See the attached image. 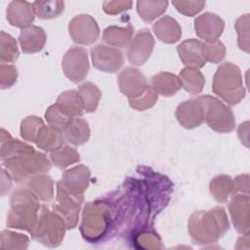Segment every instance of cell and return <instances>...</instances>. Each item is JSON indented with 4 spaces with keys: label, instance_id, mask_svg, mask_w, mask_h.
Wrapping results in <instances>:
<instances>
[{
    "label": "cell",
    "instance_id": "obj_42",
    "mask_svg": "<svg viewBox=\"0 0 250 250\" xmlns=\"http://www.w3.org/2000/svg\"><path fill=\"white\" fill-rule=\"evenodd\" d=\"M172 4L176 7V9L185 16H194L199 13L204 5V1H173Z\"/></svg>",
    "mask_w": 250,
    "mask_h": 250
},
{
    "label": "cell",
    "instance_id": "obj_13",
    "mask_svg": "<svg viewBox=\"0 0 250 250\" xmlns=\"http://www.w3.org/2000/svg\"><path fill=\"white\" fill-rule=\"evenodd\" d=\"M118 86L123 95L129 100L142 96L148 88L145 75L137 68L126 67L118 75Z\"/></svg>",
    "mask_w": 250,
    "mask_h": 250
},
{
    "label": "cell",
    "instance_id": "obj_21",
    "mask_svg": "<svg viewBox=\"0 0 250 250\" xmlns=\"http://www.w3.org/2000/svg\"><path fill=\"white\" fill-rule=\"evenodd\" d=\"M56 106L68 118L78 117L85 110L84 102L78 91L69 90L62 93L56 102Z\"/></svg>",
    "mask_w": 250,
    "mask_h": 250
},
{
    "label": "cell",
    "instance_id": "obj_23",
    "mask_svg": "<svg viewBox=\"0 0 250 250\" xmlns=\"http://www.w3.org/2000/svg\"><path fill=\"white\" fill-rule=\"evenodd\" d=\"M65 142L74 146H80L86 143L90 137V128L88 122L79 117L71 118L63 129Z\"/></svg>",
    "mask_w": 250,
    "mask_h": 250
},
{
    "label": "cell",
    "instance_id": "obj_16",
    "mask_svg": "<svg viewBox=\"0 0 250 250\" xmlns=\"http://www.w3.org/2000/svg\"><path fill=\"white\" fill-rule=\"evenodd\" d=\"M89 178V169L84 165H78L65 171L58 183L71 194L83 196V192L88 187Z\"/></svg>",
    "mask_w": 250,
    "mask_h": 250
},
{
    "label": "cell",
    "instance_id": "obj_9",
    "mask_svg": "<svg viewBox=\"0 0 250 250\" xmlns=\"http://www.w3.org/2000/svg\"><path fill=\"white\" fill-rule=\"evenodd\" d=\"M83 196L73 195L57 183V203L54 210L64 220L67 229H73L78 221Z\"/></svg>",
    "mask_w": 250,
    "mask_h": 250
},
{
    "label": "cell",
    "instance_id": "obj_2",
    "mask_svg": "<svg viewBox=\"0 0 250 250\" xmlns=\"http://www.w3.org/2000/svg\"><path fill=\"white\" fill-rule=\"evenodd\" d=\"M39 199L30 188L20 187L11 197V209L7 216V226L25 229L33 233L38 221Z\"/></svg>",
    "mask_w": 250,
    "mask_h": 250
},
{
    "label": "cell",
    "instance_id": "obj_15",
    "mask_svg": "<svg viewBox=\"0 0 250 250\" xmlns=\"http://www.w3.org/2000/svg\"><path fill=\"white\" fill-rule=\"evenodd\" d=\"M229 210L236 230L243 234L249 232V195L247 193L232 194Z\"/></svg>",
    "mask_w": 250,
    "mask_h": 250
},
{
    "label": "cell",
    "instance_id": "obj_27",
    "mask_svg": "<svg viewBox=\"0 0 250 250\" xmlns=\"http://www.w3.org/2000/svg\"><path fill=\"white\" fill-rule=\"evenodd\" d=\"M133 32L134 28L131 25L126 27L108 26L104 30L103 39L110 46L122 48L131 41Z\"/></svg>",
    "mask_w": 250,
    "mask_h": 250
},
{
    "label": "cell",
    "instance_id": "obj_19",
    "mask_svg": "<svg viewBox=\"0 0 250 250\" xmlns=\"http://www.w3.org/2000/svg\"><path fill=\"white\" fill-rule=\"evenodd\" d=\"M32 4L26 1H12L8 5L7 20L13 26L25 28L34 21Z\"/></svg>",
    "mask_w": 250,
    "mask_h": 250
},
{
    "label": "cell",
    "instance_id": "obj_36",
    "mask_svg": "<svg viewBox=\"0 0 250 250\" xmlns=\"http://www.w3.org/2000/svg\"><path fill=\"white\" fill-rule=\"evenodd\" d=\"M28 245V237L21 233H16L9 230L1 232L2 249H25Z\"/></svg>",
    "mask_w": 250,
    "mask_h": 250
},
{
    "label": "cell",
    "instance_id": "obj_4",
    "mask_svg": "<svg viewBox=\"0 0 250 250\" xmlns=\"http://www.w3.org/2000/svg\"><path fill=\"white\" fill-rule=\"evenodd\" d=\"M212 88L229 104H238L245 96L239 67L229 62L222 63L214 74Z\"/></svg>",
    "mask_w": 250,
    "mask_h": 250
},
{
    "label": "cell",
    "instance_id": "obj_18",
    "mask_svg": "<svg viewBox=\"0 0 250 250\" xmlns=\"http://www.w3.org/2000/svg\"><path fill=\"white\" fill-rule=\"evenodd\" d=\"M177 51L186 67L198 69L206 63L203 58V43L197 39H188L183 41L177 47Z\"/></svg>",
    "mask_w": 250,
    "mask_h": 250
},
{
    "label": "cell",
    "instance_id": "obj_41",
    "mask_svg": "<svg viewBox=\"0 0 250 250\" xmlns=\"http://www.w3.org/2000/svg\"><path fill=\"white\" fill-rule=\"evenodd\" d=\"M18 77L16 66L12 64L1 63L0 65V86L2 89L10 88L15 84Z\"/></svg>",
    "mask_w": 250,
    "mask_h": 250
},
{
    "label": "cell",
    "instance_id": "obj_6",
    "mask_svg": "<svg viewBox=\"0 0 250 250\" xmlns=\"http://www.w3.org/2000/svg\"><path fill=\"white\" fill-rule=\"evenodd\" d=\"M110 220L108 206L103 202H88L85 205L80 227L83 237L88 241L100 239L106 231Z\"/></svg>",
    "mask_w": 250,
    "mask_h": 250
},
{
    "label": "cell",
    "instance_id": "obj_29",
    "mask_svg": "<svg viewBox=\"0 0 250 250\" xmlns=\"http://www.w3.org/2000/svg\"><path fill=\"white\" fill-rule=\"evenodd\" d=\"M167 6V1H138L137 11L145 21L149 22L162 15Z\"/></svg>",
    "mask_w": 250,
    "mask_h": 250
},
{
    "label": "cell",
    "instance_id": "obj_22",
    "mask_svg": "<svg viewBox=\"0 0 250 250\" xmlns=\"http://www.w3.org/2000/svg\"><path fill=\"white\" fill-rule=\"evenodd\" d=\"M152 29L160 41L168 44L177 42L181 37V26L169 16H164L154 22Z\"/></svg>",
    "mask_w": 250,
    "mask_h": 250
},
{
    "label": "cell",
    "instance_id": "obj_8",
    "mask_svg": "<svg viewBox=\"0 0 250 250\" xmlns=\"http://www.w3.org/2000/svg\"><path fill=\"white\" fill-rule=\"evenodd\" d=\"M62 70L74 83L82 81L88 74L90 64L87 51L82 47L70 48L62 58Z\"/></svg>",
    "mask_w": 250,
    "mask_h": 250
},
{
    "label": "cell",
    "instance_id": "obj_35",
    "mask_svg": "<svg viewBox=\"0 0 250 250\" xmlns=\"http://www.w3.org/2000/svg\"><path fill=\"white\" fill-rule=\"evenodd\" d=\"M44 125L41 118L37 116H27L21 125V135L22 139L28 142H36L39 130Z\"/></svg>",
    "mask_w": 250,
    "mask_h": 250
},
{
    "label": "cell",
    "instance_id": "obj_30",
    "mask_svg": "<svg viewBox=\"0 0 250 250\" xmlns=\"http://www.w3.org/2000/svg\"><path fill=\"white\" fill-rule=\"evenodd\" d=\"M210 192L219 202H225L232 194V180L226 175L215 177L210 183Z\"/></svg>",
    "mask_w": 250,
    "mask_h": 250
},
{
    "label": "cell",
    "instance_id": "obj_33",
    "mask_svg": "<svg viewBox=\"0 0 250 250\" xmlns=\"http://www.w3.org/2000/svg\"><path fill=\"white\" fill-rule=\"evenodd\" d=\"M34 14L40 19L58 17L64 7L63 1H35L32 3Z\"/></svg>",
    "mask_w": 250,
    "mask_h": 250
},
{
    "label": "cell",
    "instance_id": "obj_40",
    "mask_svg": "<svg viewBox=\"0 0 250 250\" xmlns=\"http://www.w3.org/2000/svg\"><path fill=\"white\" fill-rule=\"evenodd\" d=\"M45 118L50 126L57 128L62 132L67 122L71 119L66 117L63 113H62L60 109L56 106V104H53L50 107H48L45 113Z\"/></svg>",
    "mask_w": 250,
    "mask_h": 250
},
{
    "label": "cell",
    "instance_id": "obj_39",
    "mask_svg": "<svg viewBox=\"0 0 250 250\" xmlns=\"http://www.w3.org/2000/svg\"><path fill=\"white\" fill-rule=\"evenodd\" d=\"M249 15L246 14L241 16L237 19L235 22V29L238 35V46L241 50L245 51L246 53L249 52Z\"/></svg>",
    "mask_w": 250,
    "mask_h": 250
},
{
    "label": "cell",
    "instance_id": "obj_17",
    "mask_svg": "<svg viewBox=\"0 0 250 250\" xmlns=\"http://www.w3.org/2000/svg\"><path fill=\"white\" fill-rule=\"evenodd\" d=\"M175 115L179 123L188 129L198 127L204 121V111L198 98L180 104Z\"/></svg>",
    "mask_w": 250,
    "mask_h": 250
},
{
    "label": "cell",
    "instance_id": "obj_3",
    "mask_svg": "<svg viewBox=\"0 0 250 250\" xmlns=\"http://www.w3.org/2000/svg\"><path fill=\"white\" fill-rule=\"evenodd\" d=\"M3 161V166L10 172L16 183L29 181L32 177L48 172L51 169V163L45 154L29 148L11 155Z\"/></svg>",
    "mask_w": 250,
    "mask_h": 250
},
{
    "label": "cell",
    "instance_id": "obj_10",
    "mask_svg": "<svg viewBox=\"0 0 250 250\" xmlns=\"http://www.w3.org/2000/svg\"><path fill=\"white\" fill-rule=\"evenodd\" d=\"M71 39L78 44L90 45L97 41L100 29L97 21L89 15H79L74 17L68 25Z\"/></svg>",
    "mask_w": 250,
    "mask_h": 250
},
{
    "label": "cell",
    "instance_id": "obj_34",
    "mask_svg": "<svg viewBox=\"0 0 250 250\" xmlns=\"http://www.w3.org/2000/svg\"><path fill=\"white\" fill-rule=\"evenodd\" d=\"M0 61L2 63L13 62L19 57V49L16 40L6 32H1Z\"/></svg>",
    "mask_w": 250,
    "mask_h": 250
},
{
    "label": "cell",
    "instance_id": "obj_11",
    "mask_svg": "<svg viewBox=\"0 0 250 250\" xmlns=\"http://www.w3.org/2000/svg\"><path fill=\"white\" fill-rule=\"evenodd\" d=\"M154 47V39L147 29L140 30L130 41L127 57L134 65L144 64L150 57Z\"/></svg>",
    "mask_w": 250,
    "mask_h": 250
},
{
    "label": "cell",
    "instance_id": "obj_32",
    "mask_svg": "<svg viewBox=\"0 0 250 250\" xmlns=\"http://www.w3.org/2000/svg\"><path fill=\"white\" fill-rule=\"evenodd\" d=\"M51 159L58 168L63 169L80 160L79 153L68 146H62L51 152Z\"/></svg>",
    "mask_w": 250,
    "mask_h": 250
},
{
    "label": "cell",
    "instance_id": "obj_43",
    "mask_svg": "<svg viewBox=\"0 0 250 250\" xmlns=\"http://www.w3.org/2000/svg\"><path fill=\"white\" fill-rule=\"evenodd\" d=\"M131 1H105L104 2V11L109 15H115L122 11L130 9Z\"/></svg>",
    "mask_w": 250,
    "mask_h": 250
},
{
    "label": "cell",
    "instance_id": "obj_14",
    "mask_svg": "<svg viewBox=\"0 0 250 250\" xmlns=\"http://www.w3.org/2000/svg\"><path fill=\"white\" fill-rule=\"evenodd\" d=\"M225 27L224 21L212 13H204L194 21V28L199 38L207 43L217 42Z\"/></svg>",
    "mask_w": 250,
    "mask_h": 250
},
{
    "label": "cell",
    "instance_id": "obj_37",
    "mask_svg": "<svg viewBox=\"0 0 250 250\" xmlns=\"http://www.w3.org/2000/svg\"><path fill=\"white\" fill-rule=\"evenodd\" d=\"M226 55L225 45L221 41L214 43H203V58L205 62L213 63L220 62Z\"/></svg>",
    "mask_w": 250,
    "mask_h": 250
},
{
    "label": "cell",
    "instance_id": "obj_38",
    "mask_svg": "<svg viewBox=\"0 0 250 250\" xmlns=\"http://www.w3.org/2000/svg\"><path fill=\"white\" fill-rule=\"evenodd\" d=\"M157 99L158 94L149 85L147 90L142 96H140L137 99L129 100V104L130 106L136 110H146L153 106L154 104L157 102Z\"/></svg>",
    "mask_w": 250,
    "mask_h": 250
},
{
    "label": "cell",
    "instance_id": "obj_26",
    "mask_svg": "<svg viewBox=\"0 0 250 250\" xmlns=\"http://www.w3.org/2000/svg\"><path fill=\"white\" fill-rule=\"evenodd\" d=\"M53 181L47 175H37L32 177L28 183L27 187L30 190L36 195L39 200L48 202L52 200L54 195V188H53Z\"/></svg>",
    "mask_w": 250,
    "mask_h": 250
},
{
    "label": "cell",
    "instance_id": "obj_31",
    "mask_svg": "<svg viewBox=\"0 0 250 250\" xmlns=\"http://www.w3.org/2000/svg\"><path fill=\"white\" fill-rule=\"evenodd\" d=\"M78 93L82 97L86 112L95 111L101 98L100 89L91 82H85L79 86Z\"/></svg>",
    "mask_w": 250,
    "mask_h": 250
},
{
    "label": "cell",
    "instance_id": "obj_20",
    "mask_svg": "<svg viewBox=\"0 0 250 250\" xmlns=\"http://www.w3.org/2000/svg\"><path fill=\"white\" fill-rule=\"evenodd\" d=\"M19 41L23 53L33 54L43 49L46 42V34L43 28L36 25H29L21 29Z\"/></svg>",
    "mask_w": 250,
    "mask_h": 250
},
{
    "label": "cell",
    "instance_id": "obj_7",
    "mask_svg": "<svg viewBox=\"0 0 250 250\" xmlns=\"http://www.w3.org/2000/svg\"><path fill=\"white\" fill-rule=\"evenodd\" d=\"M207 125L216 132L229 133L234 129L235 120L231 109L215 97L204 95L198 97Z\"/></svg>",
    "mask_w": 250,
    "mask_h": 250
},
{
    "label": "cell",
    "instance_id": "obj_25",
    "mask_svg": "<svg viewBox=\"0 0 250 250\" xmlns=\"http://www.w3.org/2000/svg\"><path fill=\"white\" fill-rule=\"evenodd\" d=\"M152 89L162 96H173L182 88L179 76L169 72H159L151 78Z\"/></svg>",
    "mask_w": 250,
    "mask_h": 250
},
{
    "label": "cell",
    "instance_id": "obj_24",
    "mask_svg": "<svg viewBox=\"0 0 250 250\" xmlns=\"http://www.w3.org/2000/svg\"><path fill=\"white\" fill-rule=\"evenodd\" d=\"M65 142L63 132L50 125H43L36 138V145L45 151H54L63 146Z\"/></svg>",
    "mask_w": 250,
    "mask_h": 250
},
{
    "label": "cell",
    "instance_id": "obj_12",
    "mask_svg": "<svg viewBox=\"0 0 250 250\" xmlns=\"http://www.w3.org/2000/svg\"><path fill=\"white\" fill-rule=\"evenodd\" d=\"M91 57L93 65L104 72H116L123 64L122 53L113 48L99 44L92 48Z\"/></svg>",
    "mask_w": 250,
    "mask_h": 250
},
{
    "label": "cell",
    "instance_id": "obj_5",
    "mask_svg": "<svg viewBox=\"0 0 250 250\" xmlns=\"http://www.w3.org/2000/svg\"><path fill=\"white\" fill-rule=\"evenodd\" d=\"M66 229L65 222L61 215L44 205L32 236L46 246L56 247L62 241Z\"/></svg>",
    "mask_w": 250,
    "mask_h": 250
},
{
    "label": "cell",
    "instance_id": "obj_1",
    "mask_svg": "<svg viewBox=\"0 0 250 250\" xmlns=\"http://www.w3.org/2000/svg\"><path fill=\"white\" fill-rule=\"evenodd\" d=\"M227 214L222 207L193 213L188 221V231L193 243L210 244L216 242L229 230Z\"/></svg>",
    "mask_w": 250,
    "mask_h": 250
},
{
    "label": "cell",
    "instance_id": "obj_45",
    "mask_svg": "<svg viewBox=\"0 0 250 250\" xmlns=\"http://www.w3.org/2000/svg\"><path fill=\"white\" fill-rule=\"evenodd\" d=\"M248 175H241L238 176L232 181V194H235L237 192H245L248 193Z\"/></svg>",
    "mask_w": 250,
    "mask_h": 250
},
{
    "label": "cell",
    "instance_id": "obj_28",
    "mask_svg": "<svg viewBox=\"0 0 250 250\" xmlns=\"http://www.w3.org/2000/svg\"><path fill=\"white\" fill-rule=\"evenodd\" d=\"M182 81V87L189 94H198L202 91L205 79L203 74L197 68L185 67L179 75Z\"/></svg>",
    "mask_w": 250,
    "mask_h": 250
},
{
    "label": "cell",
    "instance_id": "obj_44",
    "mask_svg": "<svg viewBox=\"0 0 250 250\" xmlns=\"http://www.w3.org/2000/svg\"><path fill=\"white\" fill-rule=\"evenodd\" d=\"M137 242L140 243V247L144 243H146L145 248H161L162 247L160 244V240L155 233H149V232L142 233L138 236Z\"/></svg>",
    "mask_w": 250,
    "mask_h": 250
}]
</instances>
